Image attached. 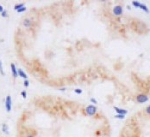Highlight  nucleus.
<instances>
[{"mask_svg": "<svg viewBox=\"0 0 150 137\" xmlns=\"http://www.w3.org/2000/svg\"><path fill=\"white\" fill-rule=\"evenodd\" d=\"M123 14V8L122 5L118 4V5H115L112 9V15L116 17H119V16H122Z\"/></svg>", "mask_w": 150, "mask_h": 137, "instance_id": "nucleus-1", "label": "nucleus"}, {"mask_svg": "<svg viewBox=\"0 0 150 137\" xmlns=\"http://www.w3.org/2000/svg\"><path fill=\"white\" fill-rule=\"evenodd\" d=\"M135 100L139 104H144L149 100V97L146 94H139L135 96Z\"/></svg>", "mask_w": 150, "mask_h": 137, "instance_id": "nucleus-2", "label": "nucleus"}, {"mask_svg": "<svg viewBox=\"0 0 150 137\" xmlns=\"http://www.w3.org/2000/svg\"><path fill=\"white\" fill-rule=\"evenodd\" d=\"M85 114L87 116H94V115L97 113V108L95 105H89L85 107Z\"/></svg>", "mask_w": 150, "mask_h": 137, "instance_id": "nucleus-3", "label": "nucleus"}, {"mask_svg": "<svg viewBox=\"0 0 150 137\" xmlns=\"http://www.w3.org/2000/svg\"><path fill=\"white\" fill-rule=\"evenodd\" d=\"M12 108V100H11V95H7L5 99V109L7 112H10Z\"/></svg>", "mask_w": 150, "mask_h": 137, "instance_id": "nucleus-4", "label": "nucleus"}, {"mask_svg": "<svg viewBox=\"0 0 150 137\" xmlns=\"http://www.w3.org/2000/svg\"><path fill=\"white\" fill-rule=\"evenodd\" d=\"M114 108V110L116 111V114H119V115H126L128 113V111L125 110V109H123V108H119V107H117V106H114L113 107Z\"/></svg>", "mask_w": 150, "mask_h": 137, "instance_id": "nucleus-5", "label": "nucleus"}, {"mask_svg": "<svg viewBox=\"0 0 150 137\" xmlns=\"http://www.w3.org/2000/svg\"><path fill=\"white\" fill-rule=\"evenodd\" d=\"M11 73H12V75L14 78H17V76H18V69H17V68H16V65L13 63H11Z\"/></svg>", "mask_w": 150, "mask_h": 137, "instance_id": "nucleus-6", "label": "nucleus"}, {"mask_svg": "<svg viewBox=\"0 0 150 137\" xmlns=\"http://www.w3.org/2000/svg\"><path fill=\"white\" fill-rule=\"evenodd\" d=\"M18 76L22 77V78H23V79L25 80H28V75L25 74V72L22 69V68H18Z\"/></svg>", "mask_w": 150, "mask_h": 137, "instance_id": "nucleus-7", "label": "nucleus"}, {"mask_svg": "<svg viewBox=\"0 0 150 137\" xmlns=\"http://www.w3.org/2000/svg\"><path fill=\"white\" fill-rule=\"evenodd\" d=\"M139 9H141L142 11H143L144 12L148 13V14L149 13V9H148V7L147 6V5L145 4H142V3H141V4H140Z\"/></svg>", "mask_w": 150, "mask_h": 137, "instance_id": "nucleus-8", "label": "nucleus"}, {"mask_svg": "<svg viewBox=\"0 0 150 137\" xmlns=\"http://www.w3.org/2000/svg\"><path fill=\"white\" fill-rule=\"evenodd\" d=\"M31 23H32L31 20H30V19H25V20L23 21V24L25 27H30V26H31Z\"/></svg>", "mask_w": 150, "mask_h": 137, "instance_id": "nucleus-9", "label": "nucleus"}, {"mask_svg": "<svg viewBox=\"0 0 150 137\" xmlns=\"http://www.w3.org/2000/svg\"><path fill=\"white\" fill-rule=\"evenodd\" d=\"M24 5H25V4H24V3H20V4H15V6H14V10H15L16 11H17L18 10H20L21 8L24 7Z\"/></svg>", "mask_w": 150, "mask_h": 137, "instance_id": "nucleus-10", "label": "nucleus"}, {"mask_svg": "<svg viewBox=\"0 0 150 137\" xmlns=\"http://www.w3.org/2000/svg\"><path fill=\"white\" fill-rule=\"evenodd\" d=\"M2 131L5 134H9V127L6 123H3L2 125Z\"/></svg>", "mask_w": 150, "mask_h": 137, "instance_id": "nucleus-11", "label": "nucleus"}, {"mask_svg": "<svg viewBox=\"0 0 150 137\" xmlns=\"http://www.w3.org/2000/svg\"><path fill=\"white\" fill-rule=\"evenodd\" d=\"M140 4H141V3H140L139 1H133V2H132V5H133L134 7H135V8H139Z\"/></svg>", "mask_w": 150, "mask_h": 137, "instance_id": "nucleus-12", "label": "nucleus"}, {"mask_svg": "<svg viewBox=\"0 0 150 137\" xmlns=\"http://www.w3.org/2000/svg\"><path fill=\"white\" fill-rule=\"evenodd\" d=\"M115 118H116V119H121V120H123V119L125 118V116H124V115L116 114V116H115Z\"/></svg>", "mask_w": 150, "mask_h": 137, "instance_id": "nucleus-13", "label": "nucleus"}, {"mask_svg": "<svg viewBox=\"0 0 150 137\" xmlns=\"http://www.w3.org/2000/svg\"><path fill=\"white\" fill-rule=\"evenodd\" d=\"M145 112H146L147 115L150 116V105H148L146 108H145Z\"/></svg>", "mask_w": 150, "mask_h": 137, "instance_id": "nucleus-14", "label": "nucleus"}, {"mask_svg": "<svg viewBox=\"0 0 150 137\" xmlns=\"http://www.w3.org/2000/svg\"><path fill=\"white\" fill-rule=\"evenodd\" d=\"M1 16L5 18V17H8V13H7L6 11H4L2 13H1Z\"/></svg>", "mask_w": 150, "mask_h": 137, "instance_id": "nucleus-15", "label": "nucleus"}, {"mask_svg": "<svg viewBox=\"0 0 150 137\" xmlns=\"http://www.w3.org/2000/svg\"><path fill=\"white\" fill-rule=\"evenodd\" d=\"M0 73H1V75H4V68H3V64H2V62H1V60H0Z\"/></svg>", "mask_w": 150, "mask_h": 137, "instance_id": "nucleus-16", "label": "nucleus"}, {"mask_svg": "<svg viewBox=\"0 0 150 137\" xmlns=\"http://www.w3.org/2000/svg\"><path fill=\"white\" fill-rule=\"evenodd\" d=\"M27 11V8H26V7H23V8H21L20 10H18L17 12V13H23V12H24V11Z\"/></svg>", "mask_w": 150, "mask_h": 137, "instance_id": "nucleus-17", "label": "nucleus"}, {"mask_svg": "<svg viewBox=\"0 0 150 137\" xmlns=\"http://www.w3.org/2000/svg\"><path fill=\"white\" fill-rule=\"evenodd\" d=\"M23 86L25 87H29V86H30V81H29V80H25V81H23Z\"/></svg>", "mask_w": 150, "mask_h": 137, "instance_id": "nucleus-18", "label": "nucleus"}, {"mask_svg": "<svg viewBox=\"0 0 150 137\" xmlns=\"http://www.w3.org/2000/svg\"><path fill=\"white\" fill-rule=\"evenodd\" d=\"M90 101L92 103V104H94V105H97V100H96V99H94V98H91L90 99Z\"/></svg>", "mask_w": 150, "mask_h": 137, "instance_id": "nucleus-19", "label": "nucleus"}, {"mask_svg": "<svg viewBox=\"0 0 150 137\" xmlns=\"http://www.w3.org/2000/svg\"><path fill=\"white\" fill-rule=\"evenodd\" d=\"M21 95L23 96V99H26V98H27V93H26L25 91H22L21 92Z\"/></svg>", "mask_w": 150, "mask_h": 137, "instance_id": "nucleus-20", "label": "nucleus"}, {"mask_svg": "<svg viewBox=\"0 0 150 137\" xmlns=\"http://www.w3.org/2000/svg\"><path fill=\"white\" fill-rule=\"evenodd\" d=\"M74 93H76L78 94H82V90L79 89V88H77V89H74Z\"/></svg>", "mask_w": 150, "mask_h": 137, "instance_id": "nucleus-21", "label": "nucleus"}, {"mask_svg": "<svg viewBox=\"0 0 150 137\" xmlns=\"http://www.w3.org/2000/svg\"><path fill=\"white\" fill-rule=\"evenodd\" d=\"M4 11V7H3L2 5H1V4H0V13H2Z\"/></svg>", "mask_w": 150, "mask_h": 137, "instance_id": "nucleus-22", "label": "nucleus"}, {"mask_svg": "<svg viewBox=\"0 0 150 137\" xmlns=\"http://www.w3.org/2000/svg\"><path fill=\"white\" fill-rule=\"evenodd\" d=\"M59 90H60V91H66V87H63V88H59Z\"/></svg>", "mask_w": 150, "mask_h": 137, "instance_id": "nucleus-23", "label": "nucleus"}, {"mask_svg": "<svg viewBox=\"0 0 150 137\" xmlns=\"http://www.w3.org/2000/svg\"><path fill=\"white\" fill-rule=\"evenodd\" d=\"M26 137H36V136H35V135H28Z\"/></svg>", "mask_w": 150, "mask_h": 137, "instance_id": "nucleus-24", "label": "nucleus"}, {"mask_svg": "<svg viewBox=\"0 0 150 137\" xmlns=\"http://www.w3.org/2000/svg\"><path fill=\"white\" fill-rule=\"evenodd\" d=\"M127 9L129 10V11H130V10H131V8H130V6H129V5H128V6H127Z\"/></svg>", "mask_w": 150, "mask_h": 137, "instance_id": "nucleus-25", "label": "nucleus"}]
</instances>
